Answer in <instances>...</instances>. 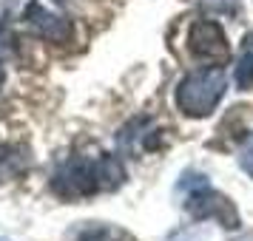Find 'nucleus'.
<instances>
[{"label":"nucleus","instance_id":"obj_2","mask_svg":"<svg viewBox=\"0 0 253 241\" xmlns=\"http://www.w3.org/2000/svg\"><path fill=\"white\" fill-rule=\"evenodd\" d=\"M176 190L182 193V205L194 218H219L225 227H239V213L228 196H222L219 190L211 187L205 176L199 173H185Z\"/></svg>","mask_w":253,"mask_h":241},{"label":"nucleus","instance_id":"obj_4","mask_svg":"<svg viewBox=\"0 0 253 241\" xmlns=\"http://www.w3.org/2000/svg\"><path fill=\"white\" fill-rule=\"evenodd\" d=\"M188 48L196 60H205V63H213V66H222L228 63L230 57V46L228 37L222 32V26L213 23V20H196L188 32Z\"/></svg>","mask_w":253,"mask_h":241},{"label":"nucleus","instance_id":"obj_8","mask_svg":"<svg viewBox=\"0 0 253 241\" xmlns=\"http://www.w3.org/2000/svg\"><path fill=\"white\" fill-rule=\"evenodd\" d=\"M97 173H100V190H117L120 184L126 182V168L111 153H105L103 159H97Z\"/></svg>","mask_w":253,"mask_h":241},{"label":"nucleus","instance_id":"obj_5","mask_svg":"<svg viewBox=\"0 0 253 241\" xmlns=\"http://www.w3.org/2000/svg\"><path fill=\"white\" fill-rule=\"evenodd\" d=\"M26 20H29V26H32L43 40H48V43H69L71 23L66 20V17L54 14L51 9H46L43 3H29Z\"/></svg>","mask_w":253,"mask_h":241},{"label":"nucleus","instance_id":"obj_10","mask_svg":"<svg viewBox=\"0 0 253 241\" xmlns=\"http://www.w3.org/2000/svg\"><path fill=\"white\" fill-rule=\"evenodd\" d=\"M239 168L253 179V134L245 137V142H242V148H239Z\"/></svg>","mask_w":253,"mask_h":241},{"label":"nucleus","instance_id":"obj_6","mask_svg":"<svg viewBox=\"0 0 253 241\" xmlns=\"http://www.w3.org/2000/svg\"><path fill=\"white\" fill-rule=\"evenodd\" d=\"M26 165H29L26 148H20V145H3L0 148V182H9L17 173H23Z\"/></svg>","mask_w":253,"mask_h":241},{"label":"nucleus","instance_id":"obj_12","mask_svg":"<svg viewBox=\"0 0 253 241\" xmlns=\"http://www.w3.org/2000/svg\"><path fill=\"white\" fill-rule=\"evenodd\" d=\"M0 241H9V239H0Z\"/></svg>","mask_w":253,"mask_h":241},{"label":"nucleus","instance_id":"obj_1","mask_svg":"<svg viewBox=\"0 0 253 241\" xmlns=\"http://www.w3.org/2000/svg\"><path fill=\"white\" fill-rule=\"evenodd\" d=\"M225 88H228V77H225V71L219 66L191 71L176 85V105H179V111L185 116L202 119V116L213 114L219 100L225 97Z\"/></svg>","mask_w":253,"mask_h":241},{"label":"nucleus","instance_id":"obj_11","mask_svg":"<svg viewBox=\"0 0 253 241\" xmlns=\"http://www.w3.org/2000/svg\"><path fill=\"white\" fill-rule=\"evenodd\" d=\"M3 80H6V74H3V66H0V85H3Z\"/></svg>","mask_w":253,"mask_h":241},{"label":"nucleus","instance_id":"obj_7","mask_svg":"<svg viewBox=\"0 0 253 241\" xmlns=\"http://www.w3.org/2000/svg\"><path fill=\"white\" fill-rule=\"evenodd\" d=\"M236 88L239 91L253 88V32L242 37V51H239V63H236Z\"/></svg>","mask_w":253,"mask_h":241},{"label":"nucleus","instance_id":"obj_3","mask_svg":"<svg viewBox=\"0 0 253 241\" xmlns=\"http://www.w3.org/2000/svg\"><path fill=\"white\" fill-rule=\"evenodd\" d=\"M51 187L60 199H83L100 190V173H97V162L91 159H71L69 165H63L54 179Z\"/></svg>","mask_w":253,"mask_h":241},{"label":"nucleus","instance_id":"obj_9","mask_svg":"<svg viewBox=\"0 0 253 241\" xmlns=\"http://www.w3.org/2000/svg\"><path fill=\"white\" fill-rule=\"evenodd\" d=\"M74 241H134L126 230L120 227H108V224H88V227H80L77 239Z\"/></svg>","mask_w":253,"mask_h":241}]
</instances>
